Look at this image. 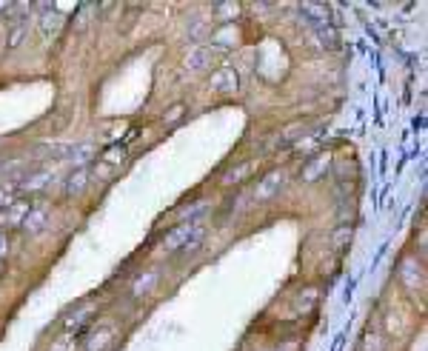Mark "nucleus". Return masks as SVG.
<instances>
[{
    "label": "nucleus",
    "mask_w": 428,
    "mask_h": 351,
    "mask_svg": "<svg viewBox=\"0 0 428 351\" xmlns=\"http://www.w3.org/2000/svg\"><path fill=\"white\" fill-rule=\"evenodd\" d=\"M397 277L403 280L408 291H422V269L417 266V260H400Z\"/></svg>",
    "instance_id": "10"
},
{
    "label": "nucleus",
    "mask_w": 428,
    "mask_h": 351,
    "mask_svg": "<svg viewBox=\"0 0 428 351\" xmlns=\"http://www.w3.org/2000/svg\"><path fill=\"white\" fill-rule=\"evenodd\" d=\"M320 289L317 286H300L297 291H294V300H291V309L294 312H314L317 305H320Z\"/></svg>",
    "instance_id": "9"
},
{
    "label": "nucleus",
    "mask_w": 428,
    "mask_h": 351,
    "mask_svg": "<svg viewBox=\"0 0 428 351\" xmlns=\"http://www.w3.org/2000/svg\"><path fill=\"white\" fill-rule=\"evenodd\" d=\"M26 34H29V26H26V23H15L12 32H9V40H6V52L20 49V46H23V40H26Z\"/></svg>",
    "instance_id": "17"
},
{
    "label": "nucleus",
    "mask_w": 428,
    "mask_h": 351,
    "mask_svg": "<svg viewBox=\"0 0 428 351\" xmlns=\"http://www.w3.org/2000/svg\"><path fill=\"white\" fill-rule=\"evenodd\" d=\"M157 283H160V272H157V269H146V272H140V274L132 280V286H128V297H132V300H140V297L152 294V291L157 289Z\"/></svg>",
    "instance_id": "8"
},
{
    "label": "nucleus",
    "mask_w": 428,
    "mask_h": 351,
    "mask_svg": "<svg viewBox=\"0 0 428 351\" xmlns=\"http://www.w3.org/2000/svg\"><path fill=\"white\" fill-rule=\"evenodd\" d=\"M360 351H385V334L377 323H368L360 334Z\"/></svg>",
    "instance_id": "11"
},
{
    "label": "nucleus",
    "mask_w": 428,
    "mask_h": 351,
    "mask_svg": "<svg viewBox=\"0 0 428 351\" xmlns=\"http://www.w3.org/2000/svg\"><path fill=\"white\" fill-rule=\"evenodd\" d=\"M89 168H77V171H72L69 178H66V183H63V194L66 197H80L83 192H86V186H89Z\"/></svg>",
    "instance_id": "12"
},
{
    "label": "nucleus",
    "mask_w": 428,
    "mask_h": 351,
    "mask_svg": "<svg viewBox=\"0 0 428 351\" xmlns=\"http://www.w3.org/2000/svg\"><path fill=\"white\" fill-rule=\"evenodd\" d=\"M74 345H77V337L74 334H60V337L52 340V348L49 351H74Z\"/></svg>",
    "instance_id": "19"
},
{
    "label": "nucleus",
    "mask_w": 428,
    "mask_h": 351,
    "mask_svg": "<svg viewBox=\"0 0 428 351\" xmlns=\"http://www.w3.org/2000/svg\"><path fill=\"white\" fill-rule=\"evenodd\" d=\"M114 337H117V329L112 323H100L83 337V351H106L114 343Z\"/></svg>",
    "instance_id": "6"
},
{
    "label": "nucleus",
    "mask_w": 428,
    "mask_h": 351,
    "mask_svg": "<svg viewBox=\"0 0 428 351\" xmlns=\"http://www.w3.org/2000/svg\"><path fill=\"white\" fill-rule=\"evenodd\" d=\"M218 12H223V18H220V20H232V15H237V12H240V6H237V4H220V6H218Z\"/></svg>",
    "instance_id": "22"
},
{
    "label": "nucleus",
    "mask_w": 428,
    "mask_h": 351,
    "mask_svg": "<svg viewBox=\"0 0 428 351\" xmlns=\"http://www.w3.org/2000/svg\"><path fill=\"white\" fill-rule=\"evenodd\" d=\"M286 171H269V174H263L260 180H257V186H254V200H274V197H280V192L286 189Z\"/></svg>",
    "instance_id": "3"
},
{
    "label": "nucleus",
    "mask_w": 428,
    "mask_h": 351,
    "mask_svg": "<svg viewBox=\"0 0 428 351\" xmlns=\"http://www.w3.org/2000/svg\"><path fill=\"white\" fill-rule=\"evenodd\" d=\"M49 229V208L46 206H32L23 217V223H20V234L26 237H37Z\"/></svg>",
    "instance_id": "5"
},
{
    "label": "nucleus",
    "mask_w": 428,
    "mask_h": 351,
    "mask_svg": "<svg viewBox=\"0 0 428 351\" xmlns=\"http://www.w3.org/2000/svg\"><path fill=\"white\" fill-rule=\"evenodd\" d=\"M352 243V223H340L334 232H331V246L337 249V251H342Z\"/></svg>",
    "instance_id": "16"
},
{
    "label": "nucleus",
    "mask_w": 428,
    "mask_h": 351,
    "mask_svg": "<svg viewBox=\"0 0 428 351\" xmlns=\"http://www.w3.org/2000/svg\"><path fill=\"white\" fill-rule=\"evenodd\" d=\"M203 223H186V220H180L175 229H168L163 237H160V243H157V251L160 254H166V257H175L192 237H194V232L200 229Z\"/></svg>",
    "instance_id": "1"
},
{
    "label": "nucleus",
    "mask_w": 428,
    "mask_h": 351,
    "mask_svg": "<svg viewBox=\"0 0 428 351\" xmlns=\"http://www.w3.org/2000/svg\"><path fill=\"white\" fill-rule=\"evenodd\" d=\"M37 29H40L43 37H52L60 29V15L55 9H43V15L37 18Z\"/></svg>",
    "instance_id": "15"
},
{
    "label": "nucleus",
    "mask_w": 428,
    "mask_h": 351,
    "mask_svg": "<svg viewBox=\"0 0 428 351\" xmlns=\"http://www.w3.org/2000/svg\"><path fill=\"white\" fill-rule=\"evenodd\" d=\"M326 171H328V154H320V157H314L312 163L303 166V171H300V180L317 183L320 178H326Z\"/></svg>",
    "instance_id": "14"
},
{
    "label": "nucleus",
    "mask_w": 428,
    "mask_h": 351,
    "mask_svg": "<svg viewBox=\"0 0 428 351\" xmlns=\"http://www.w3.org/2000/svg\"><path fill=\"white\" fill-rule=\"evenodd\" d=\"M6 272H9V269H6V263H0V280L6 277Z\"/></svg>",
    "instance_id": "23"
},
{
    "label": "nucleus",
    "mask_w": 428,
    "mask_h": 351,
    "mask_svg": "<svg viewBox=\"0 0 428 351\" xmlns=\"http://www.w3.org/2000/svg\"><path fill=\"white\" fill-rule=\"evenodd\" d=\"M9 254H12V237H9V232L0 229V263H6Z\"/></svg>",
    "instance_id": "21"
},
{
    "label": "nucleus",
    "mask_w": 428,
    "mask_h": 351,
    "mask_svg": "<svg viewBox=\"0 0 428 351\" xmlns=\"http://www.w3.org/2000/svg\"><path fill=\"white\" fill-rule=\"evenodd\" d=\"M211 60H214V49L211 46H194L186 60H183V69L189 74H200V72H208L211 69Z\"/></svg>",
    "instance_id": "7"
},
{
    "label": "nucleus",
    "mask_w": 428,
    "mask_h": 351,
    "mask_svg": "<svg viewBox=\"0 0 428 351\" xmlns=\"http://www.w3.org/2000/svg\"><path fill=\"white\" fill-rule=\"evenodd\" d=\"M254 174V160H246V163H240V166H234V168H229L226 174H223V189H232V186H243L248 178Z\"/></svg>",
    "instance_id": "13"
},
{
    "label": "nucleus",
    "mask_w": 428,
    "mask_h": 351,
    "mask_svg": "<svg viewBox=\"0 0 428 351\" xmlns=\"http://www.w3.org/2000/svg\"><path fill=\"white\" fill-rule=\"evenodd\" d=\"M183 114H186V103H175V106H168V112L163 114V123L166 126H175L178 120H183Z\"/></svg>",
    "instance_id": "20"
},
{
    "label": "nucleus",
    "mask_w": 428,
    "mask_h": 351,
    "mask_svg": "<svg viewBox=\"0 0 428 351\" xmlns=\"http://www.w3.org/2000/svg\"><path fill=\"white\" fill-rule=\"evenodd\" d=\"M106 166H117V163H123L126 160V149L123 146H109L106 152H103V157H100Z\"/></svg>",
    "instance_id": "18"
},
{
    "label": "nucleus",
    "mask_w": 428,
    "mask_h": 351,
    "mask_svg": "<svg viewBox=\"0 0 428 351\" xmlns=\"http://www.w3.org/2000/svg\"><path fill=\"white\" fill-rule=\"evenodd\" d=\"M237 86H240V74L234 66H220L208 74V89L218 95H232L237 92Z\"/></svg>",
    "instance_id": "4"
},
{
    "label": "nucleus",
    "mask_w": 428,
    "mask_h": 351,
    "mask_svg": "<svg viewBox=\"0 0 428 351\" xmlns=\"http://www.w3.org/2000/svg\"><path fill=\"white\" fill-rule=\"evenodd\" d=\"M95 314H98V303H92V300H89V303L77 305V309H74L72 314H66V317H63V323H60L63 334H74V337H80V334H83V329L95 320Z\"/></svg>",
    "instance_id": "2"
},
{
    "label": "nucleus",
    "mask_w": 428,
    "mask_h": 351,
    "mask_svg": "<svg viewBox=\"0 0 428 351\" xmlns=\"http://www.w3.org/2000/svg\"><path fill=\"white\" fill-rule=\"evenodd\" d=\"M274 351H283V348H274Z\"/></svg>",
    "instance_id": "24"
}]
</instances>
